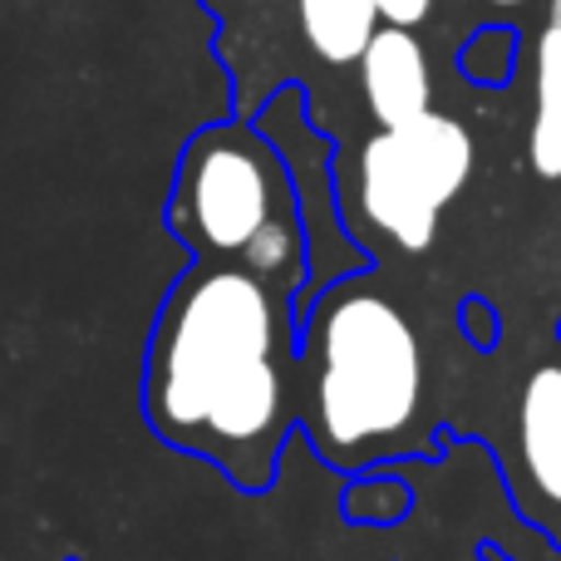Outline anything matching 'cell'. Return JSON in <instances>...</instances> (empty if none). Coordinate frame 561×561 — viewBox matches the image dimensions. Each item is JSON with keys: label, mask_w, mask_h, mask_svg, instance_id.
I'll use <instances>...</instances> for the list:
<instances>
[{"label": "cell", "mask_w": 561, "mask_h": 561, "mask_svg": "<svg viewBox=\"0 0 561 561\" xmlns=\"http://www.w3.org/2000/svg\"><path fill=\"white\" fill-rule=\"evenodd\" d=\"M296 296L252 266L193 256L153 320L144 419L168 448L266 493L296 424Z\"/></svg>", "instance_id": "1"}, {"label": "cell", "mask_w": 561, "mask_h": 561, "mask_svg": "<svg viewBox=\"0 0 561 561\" xmlns=\"http://www.w3.org/2000/svg\"><path fill=\"white\" fill-rule=\"evenodd\" d=\"M310 444L335 468H369L414 444L424 414V340L375 276H345L316 296L296 340Z\"/></svg>", "instance_id": "2"}, {"label": "cell", "mask_w": 561, "mask_h": 561, "mask_svg": "<svg viewBox=\"0 0 561 561\" xmlns=\"http://www.w3.org/2000/svg\"><path fill=\"white\" fill-rule=\"evenodd\" d=\"M168 232L203 262H237L276 280L286 296L306 286L300 193L276 144L252 124H213L178 158Z\"/></svg>", "instance_id": "3"}, {"label": "cell", "mask_w": 561, "mask_h": 561, "mask_svg": "<svg viewBox=\"0 0 561 561\" xmlns=\"http://www.w3.org/2000/svg\"><path fill=\"white\" fill-rule=\"evenodd\" d=\"M478 144L454 114H428L379 128L355 158V193L369 227L399 252H424L438 237V213L468 187Z\"/></svg>", "instance_id": "4"}, {"label": "cell", "mask_w": 561, "mask_h": 561, "mask_svg": "<svg viewBox=\"0 0 561 561\" xmlns=\"http://www.w3.org/2000/svg\"><path fill=\"white\" fill-rule=\"evenodd\" d=\"M513 483L517 507L561 542V345L523 375L513 409Z\"/></svg>", "instance_id": "5"}, {"label": "cell", "mask_w": 561, "mask_h": 561, "mask_svg": "<svg viewBox=\"0 0 561 561\" xmlns=\"http://www.w3.org/2000/svg\"><path fill=\"white\" fill-rule=\"evenodd\" d=\"M359 69V94L379 128L409 124V118L434 108V65H428L424 39L409 25H389L379 20V30L369 35V45L355 59Z\"/></svg>", "instance_id": "6"}, {"label": "cell", "mask_w": 561, "mask_h": 561, "mask_svg": "<svg viewBox=\"0 0 561 561\" xmlns=\"http://www.w3.org/2000/svg\"><path fill=\"white\" fill-rule=\"evenodd\" d=\"M296 20L316 59L355 65L385 15H379V0H296Z\"/></svg>", "instance_id": "7"}, {"label": "cell", "mask_w": 561, "mask_h": 561, "mask_svg": "<svg viewBox=\"0 0 561 561\" xmlns=\"http://www.w3.org/2000/svg\"><path fill=\"white\" fill-rule=\"evenodd\" d=\"M537 114L533 134H527V153L542 178H561V25L547 20V30L537 35Z\"/></svg>", "instance_id": "8"}, {"label": "cell", "mask_w": 561, "mask_h": 561, "mask_svg": "<svg viewBox=\"0 0 561 561\" xmlns=\"http://www.w3.org/2000/svg\"><path fill=\"white\" fill-rule=\"evenodd\" d=\"M513 59H517L513 30H507V25H488V30H478V35L463 45L458 65H463V75L473 79V84H507Z\"/></svg>", "instance_id": "9"}, {"label": "cell", "mask_w": 561, "mask_h": 561, "mask_svg": "<svg viewBox=\"0 0 561 561\" xmlns=\"http://www.w3.org/2000/svg\"><path fill=\"white\" fill-rule=\"evenodd\" d=\"M365 488H369V493H375V497H365V493H359V488L345 497V513H350V523H394V517L409 507V493H404V488H399V483H385V478H369Z\"/></svg>", "instance_id": "10"}, {"label": "cell", "mask_w": 561, "mask_h": 561, "mask_svg": "<svg viewBox=\"0 0 561 561\" xmlns=\"http://www.w3.org/2000/svg\"><path fill=\"white\" fill-rule=\"evenodd\" d=\"M428 10H434V0H379V15H385L389 25H409V30L424 25Z\"/></svg>", "instance_id": "11"}, {"label": "cell", "mask_w": 561, "mask_h": 561, "mask_svg": "<svg viewBox=\"0 0 561 561\" xmlns=\"http://www.w3.org/2000/svg\"><path fill=\"white\" fill-rule=\"evenodd\" d=\"M483 5H493V10H517V5H527V0H483Z\"/></svg>", "instance_id": "12"}, {"label": "cell", "mask_w": 561, "mask_h": 561, "mask_svg": "<svg viewBox=\"0 0 561 561\" xmlns=\"http://www.w3.org/2000/svg\"><path fill=\"white\" fill-rule=\"evenodd\" d=\"M552 20H557V25H561V0H552Z\"/></svg>", "instance_id": "13"}]
</instances>
